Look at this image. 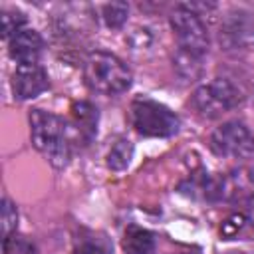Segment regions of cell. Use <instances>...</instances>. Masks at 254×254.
Returning <instances> with one entry per match:
<instances>
[{"instance_id":"obj_1","label":"cell","mask_w":254,"mask_h":254,"mask_svg":"<svg viewBox=\"0 0 254 254\" xmlns=\"http://www.w3.org/2000/svg\"><path fill=\"white\" fill-rule=\"evenodd\" d=\"M30 129L34 147L48 157L54 167H65L71 157V133L69 125L44 109H32L30 113Z\"/></svg>"},{"instance_id":"obj_2","label":"cell","mask_w":254,"mask_h":254,"mask_svg":"<svg viewBox=\"0 0 254 254\" xmlns=\"http://www.w3.org/2000/svg\"><path fill=\"white\" fill-rule=\"evenodd\" d=\"M83 77L89 89L103 95L123 93L131 85V69L127 64L107 52H93L87 56Z\"/></svg>"},{"instance_id":"obj_3","label":"cell","mask_w":254,"mask_h":254,"mask_svg":"<svg viewBox=\"0 0 254 254\" xmlns=\"http://www.w3.org/2000/svg\"><path fill=\"white\" fill-rule=\"evenodd\" d=\"M131 125L145 137H171L179 131L181 121L167 105L149 97H137L131 103Z\"/></svg>"},{"instance_id":"obj_4","label":"cell","mask_w":254,"mask_h":254,"mask_svg":"<svg viewBox=\"0 0 254 254\" xmlns=\"http://www.w3.org/2000/svg\"><path fill=\"white\" fill-rule=\"evenodd\" d=\"M169 22L181 52L200 60L208 50V32L200 16L190 6H177Z\"/></svg>"},{"instance_id":"obj_5","label":"cell","mask_w":254,"mask_h":254,"mask_svg":"<svg viewBox=\"0 0 254 254\" xmlns=\"http://www.w3.org/2000/svg\"><path fill=\"white\" fill-rule=\"evenodd\" d=\"M240 103V93L236 85L224 77H214L202 83L192 93V105L202 117H218Z\"/></svg>"},{"instance_id":"obj_6","label":"cell","mask_w":254,"mask_h":254,"mask_svg":"<svg viewBox=\"0 0 254 254\" xmlns=\"http://www.w3.org/2000/svg\"><path fill=\"white\" fill-rule=\"evenodd\" d=\"M254 194V175L248 169H232L218 177H208L204 198L236 202Z\"/></svg>"},{"instance_id":"obj_7","label":"cell","mask_w":254,"mask_h":254,"mask_svg":"<svg viewBox=\"0 0 254 254\" xmlns=\"http://www.w3.org/2000/svg\"><path fill=\"white\" fill-rule=\"evenodd\" d=\"M210 149L218 157H242L254 149V137L244 123L226 121L212 131Z\"/></svg>"},{"instance_id":"obj_8","label":"cell","mask_w":254,"mask_h":254,"mask_svg":"<svg viewBox=\"0 0 254 254\" xmlns=\"http://www.w3.org/2000/svg\"><path fill=\"white\" fill-rule=\"evenodd\" d=\"M48 85H50L48 73L38 64L18 65L12 75V89L18 99H32L42 91H46Z\"/></svg>"},{"instance_id":"obj_9","label":"cell","mask_w":254,"mask_h":254,"mask_svg":"<svg viewBox=\"0 0 254 254\" xmlns=\"http://www.w3.org/2000/svg\"><path fill=\"white\" fill-rule=\"evenodd\" d=\"M42 50H44V40L32 28L20 30L12 40H8V54L18 65L38 64Z\"/></svg>"},{"instance_id":"obj_10","label":"cell","mask_w":254,"mask_h":254,"mask_svg":"<svg viewBox=\"0 0 254 254\" xmlns=\"http://www.w3.org/2000/svg\"><path fill=\"white\" fill-rule=\"evenodd\" d=\"M69 111H71V117H73L75 133L89 141L95 135V129H97V109L89 101H75Z\"/></svg>"},{"instance_id":"obj_11","label":"cell","mask_w":254,"mask_h":254,"mask_svg":"<svg viewBox=\"0 0 254 254\" xmlns=\"http://www.w3.org/2000/svg\"><path fill=\"white\" fill-rule=\"evenodd\" d=\"M123 250L127 254H155V236L147 228L127 226L123 234Z\"/></svg>"},{"instance_id":"obj_12","label":"cell","mask_w":254,"mask_h":254,"mask_svg":"<svg viewBox=\"0 0 254 254\" xmlns=\"http://www.w3.org/2000/svg\"><path fill=\"white\" fill-rule=\"evenodd\" d=\"M133 157V145L127 139H119L117 143H113V147L107 153V165L113 171H123Z\"/></svg>"},{"instance_id":"obj_13","label":"cell","mask_w":254,"mask_h":254,"mask_svg":"<svg viewBox=\"0 0 254 254\" xmlns=\"http://www.w3.org/2000/svg\"><path fill=\"white\" fill-rule=\"evenodd\" d=\"M129 6L125 2H111L101 8V18L109 28H121L127 20Z\"/></svg>"},{"instance_id":"obj_14","label":"cell","mask_w":254,"mask_h":254,"mask_svg":"<svg viewBox=\"0 0 254 254\" xmlns=\"http://www.w3.org/2000/svg\"><path fill=\"white\" fill-rule=\"evenodd\" d=\"M26 16L18 10H4L2 12V38L12 40L20 30H24Z\"/></svg>"},{"instance_id":"obj_15","label":"cell","mask_w":254,"mask_h":254,"mask_svg":"<svg viewBox=\"0 0 254 254\" xmlns=\"http://www.w3.org/2000/svg\"><path fill=\"white\" fill-rule=\"evenodd\" d=\"M4 254H36V246L34 242H30L26 236L22 234H10L4 238Z\"/></svg>"},{"instance_id":"obj_16","label":"cell","mask_w":254,"mask_h":254,"mask_svg":"<svg viewBox=\"0 0 254 254\" xmlns=\"http://www.w3.org/2000/svg\"><path fill=\"white\" fill-rule=\"evenodd\" d=\"M16 224H18V210L10 198H4L2 200V236L6 238L10 234H14Z\"/></svg>"},{"instance_id":"obj_17","label":"cell","mask_w":254,"mask_h":254,"mask_svg":"<svg viewBox=\"0 0 254 254\" xmlns=\"http://www.w3.org/2000/svg\"><path fill=\"white\" fill-rule=\"evenodd\" d=\"M71 254H109V250L95 240H81Z\"/></svg>"},{"instance_id":"obj_18","label":"cell","mask_w":254,"mask_h":254,"mask_svg":"<svg viewBox=\"0 0 254 254\" xmlns=\"http://www.w3.org/2000/svg\"><path fill=\"white\" fill-rule=\"evenodd\" d=\"M244 222H246V216H244V214H232V216L222 224V234L228 236V238H232V236L244 226Z\"/></svg>"},{"instance_id":"obj_19","label":"cell","mask_w":254,"mask_h":254,"mask_svg":"<svg viewBox=\"0 0 254 254\" xmlns=\"http://www.w3.org/2000/svg\"><path fill=\"white\" fill-rule=\"evenodd\" d=\"M244 216H246V222L254 228V194L248 198L246 202V210H244Z\"/></svg>"},{"instance_id":"obj_20","label":"cell","mask_w":254,"mask_h":254,"mask_svg":"<svg viewBox=\"0 0 254 254\" xmlns=\"http://www.w3.org/2000/svg\"><path fill=\"white\" fill-rule=\"evenodd\" d=\"M177 254H198V252H192V250H187V252H177Z\"/></svg>"}]
</instances>
